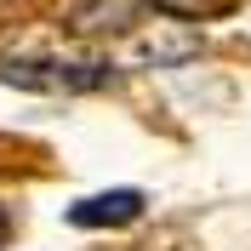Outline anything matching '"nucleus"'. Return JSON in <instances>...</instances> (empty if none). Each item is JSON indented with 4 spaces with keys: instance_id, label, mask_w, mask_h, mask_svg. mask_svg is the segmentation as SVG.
<instances>
[{
    "instance_id": "obj_1",
    "label": "nucleus",
    "mask_w": 251,
    "mask_h": 251,
    "mask_svg": "<svg viewBox=\"0 0 251 251\" xmlns=\"http://www.w3.org/2000/svg\"><path fill=\"white\" fill-rule=\"evenodd\" d=\"M114 75L109 57L63 40H17L12 51H0V80L17 92H40V97H75V92H97Z\"/></svg>"
},
{
    "instance_id": "obj_2",
    "label": "nucleus",
    "mask_w": 251,
    "mask_h": 251,
    "mask_svg": "<svg viewBox=\"0 0 251 251\" xmlns=\"http://www.w3.org/2000/svg\"><path fill=\"white\" fill-rule=\"evenodd\" d=\"M143 217V194L137 188H114V194H97V200H80L69 211L75 228H120V223H137Z\"/></svg>"
},
{
    "instance_id": "obj_3",
    "label": "nucleus",
    "mask_w": 251,
    "mask_h": 251,
    "mask_svg": "<svg viewBox=\"0 0 251 251\" xmlns=\"http://www.w3.org/2000/svg\"><path fill=\"white\" fill-rule=\"evenodd\" d=\"M160 12H172V17H223V12H234L240 0H154Z\"/></svg>"
},
{
    "instance_id": "obj_4",
    "label": "nucleus",
    "mask_w": 251,
    "mask_h": 251,
    "mask_svg": "<svg viewBox=\"0 0 251 251\" xmlns=\"http://www.w3.org/2000/svg\"><path fill=\"white\" fill-rule=\"evenodd\" d=\"M6 228H12V223H6V211H0V246H6Z\"/></svg>"
}]
</instances>
